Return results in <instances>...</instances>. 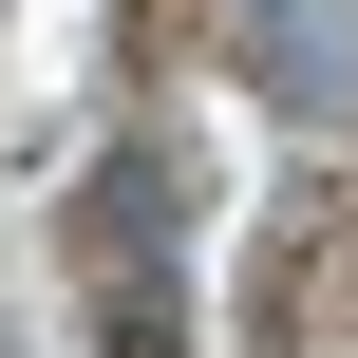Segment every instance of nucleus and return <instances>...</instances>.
I'll list each match as a JSON object with an SVG mask.
<instances>
[{
    "instance_id": "f257e3e1",
    "label": "nucleus",
    "mask_w": 358,
    "mask_h": 358,
    "mask_svg": "<svg viewBox=\"0 0 358 358\" xmlns=\"http://www.w3.org/2000/svg\"><path fill=\"white\" fill-rule=\"evenodd\" d=\"M76 264H94V340H113V358H170V170H151V151L94 170Z\"/></svg>"
}]
</instances>
